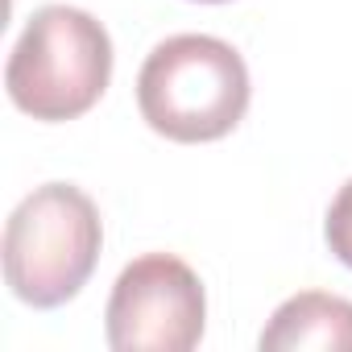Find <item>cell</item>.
<instances>
[{
  "mask_svg": "<svg viewBox=\"0 0 352 352\" xmlns=\"http://www.w3.org/2000/svg\"><path fill=\"white\" fill-rule=\"evenodd\" d=\"M137 104L149 129L170 141H216L249 108L245 58L208 34L166 38L137 75Z\"/></svg>",
  "mask_w": 352,
  "mask_h": 352,
  "instance_id": "1",
  "label": "cell"
},
{
  "mask_svg": "<svg viewBox=\"0 0 352 352\" xmlns=\"http://www.w3.org/2000/svg\"><path fill=\"white\" fill-rule=\"evenodd\" d=\"M104 228L96 204L71 183H46L5 224V278L30 307H63L100 261Z\"/></svg>",
  "mask_w": 352,
  "mask_h": 352,
  "instance_id": "2",
  "label": "cell"
},
{
  "mask_svg": "<svg viewBox=\"0 0 352 352\" xmlns=\"http://www.w3.org/2000/svg\"><path fill=\"white\" fill-rule=\"evenodd\" d=\"M112 79L108 30L71 5H46L30 17L9 54V96L34 120L83 116Z\"/></svg>",
  "mask_w": 352,
  "mask_h": 352,
  "instance_id": "3",
  "label": "cell"
},
{
  "mask_svg": "<svg viewBox=\"0 0 352 352\" xmlns=\"http://www.w3.org/2000/svg\"><path fill=\"white\" fill-rule=\"evenodd\" d=\"M104 319L116 352H191L208 319L204 282L170 253L137 257L116 278Z\"/></svg>",
  "mask_w": 352,
  "mask_h": 352,
  "instance_id": "4",
  "label": "cell"
},
{
  "mask_svg": "<svg viewBox=\"0 0 352 352\" xmlns=\"http://www.w3.org/2000/svg\"><path fill=\"white\" fill-rule=\"evenodd\" d=\"M298 348H323V352H352V302L302 290L286 298L270 327L261 331V352H298Z\"/></svg>",
  "mask_w": 352,
  "mask_h": 352,
  "instance_id": "5",
  "label": "cell"
},
{
  "mask_svg": "<svg viewBox=\"0 0 352 352\" xmlns=\"http://www.w3.org/2000/svg\"><path fill=\"white\" fill-rule=\"evenodd\" d=\"M323 232H327V245H331V253L352 270V179L340 187V195L331 199V208H327V224H323Z\"/></svg>",
  "mask_w": 352,
  "mask_h": 352,
  "instance_id": "6",
  "label": "cell"
},
{
  "mask_svg": "<svg viewBox=\"0 0 352 352\" xmlns=\"http://www.w3.org/2000/svg\"><path fill=\"white\" fill-rule=\"evenodd\" d=\"M204 5H224V0H204Z\"/></svg>",
  "mask_w": 352,
  "mask_h": 352,
  "instance_id": "7",
  "label": "cell"
}]
</instances>
